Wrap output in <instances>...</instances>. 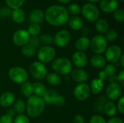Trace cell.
<instances>
[{"mask_svg": "<svg viewBox=\"0 0 124 123\" xmlns=\"http://www.w3.org/2000/svg\"><path fill=\"white\" fill-rule=\"evenodd\" d=\"M70 18L67 9L60 5H52L48 7L44 12V19L53 26L64 25Z\"/></svg>", "mask_w": 124, "mask_h": 123, "instance_id": "cell-1", "label": "cell"}, {"mask_svg": "<svg viewBox=\"0 0 124 123\" xmlns=\"http://www.w3.org/2000/svg\"><path fill=\"white\" fill-rule=\"evenodd\" d=\"M25 105L27 115L31 118H36L41 116L45 109V102L42 97L35 95H32L28 98Z\"/></svg>", "mask_w": 124, "mask_h": 123, "instance_id": "cell-2", "label": "cell"}, {"mask_svg": "<svg viewBox=\"0 0 124 123\" xmlns=\"http://www.w3.org/2000/svg\"><path fill=\"white\" fill-rule=\"evenodd\" d=\"M52 68L55 73L60 75H68L71 72L72 62L65 57L57 58L52 61Z\"/></svg>", "mask_w": 124, "mask_h": 123, "instance_id": "cell-3", "label": "cell"}, {"mask_svg": "<svg viewBox=\"0 0 124 123\" xmlns=\"http://www.w3.org/2000/svg\"><path fill=\"white\" fill-rule=\"evenodd\" d=\"M9 79L17 84H23L26 82L28 78L27 71L21 67H13L8 72Z\"/></svg>", "mask_w": 124, "mask_h": 123, "instance_id": "cell-4", "label": "cell"}, {"mask_svg": "<svg viewBox=\"0 0 124 123\" xmlns=\"http://www.w3.org/2000/svg\"><path fill=\"white\" fill-rule=\"evenodd\" d=\"M89 46L95 54H102L108 48V41L104 36L97 35L90 40Z\"/></svg>", "mask_w": 124, "mask_h": 123, "instance_id": "cell-5", "label": "cell"}, {"mask_svg": "<svg viewBox=\"0 0 124 123\" xmlns=\"http://www.w3.org/2000/svg\"><path fill=\"white\" fill-rule=\"evenodd\" d=\"M81 13L84 18L89 22H95L100 16L98 7L92 3H86L81 7Z\"/></svg>", "mask_w": 124, "mask_h": 123, "instance_id": "cell-6", "label": "cell"}, {"mask_svg": "<svg viewBox=\"0 0 124 123\" xmlns=\"http://www.w3.org/2000/svg\"><path fill=\"white\" fill-rule=\"evenodd\" d=\"M56 56L55 49L51 46H44L37 51V57L39 62L46 64L54 60Z\"/></svg>", "mask_w": 124, "mask_h": 123, "instance_id": "cell-7", "label": "cell"}, {"mask_svg": "<svg viewBox=\"0 0 124 123\" xmlns=\"http://www.w3.org/2000/svg\"><path fill=\"white\" fill-rule=\"evenodd\" d=\"M30 72L33 78L37 80H41L46 78L47 75V69L44 64L40 62H33L30 66Z\"/></svg>", "mask_w": 124, "mask_h": 123, "instance_id": "cell-8", "label": "cell"}, {"mask_svg": "<svg viewBox=\"0 0 124 123\" xmlns=\"http://www.w3.org/2000/svg\"><path fill=\"white\" fill-rule=\"evenodd\" d=\"M122 53L121 48L118 45H112L110 47H108L105 51V59L107 62L110 64H115L118 62Z\"/></svg>", "mask_w": 124, "mask_h": 123, "instance_id": "cell-9", "label": "cell"}, {"mask_svg": "<svg viewBox=\"0 0 124 123\" xmlns=\"http://www.w3.org/2000/svg\"><path fill=\"white\" fill-rule=\"evenodd\" d=\"M106 97L111 101H116L122 95V87L118 82L110 83L106 88Z\"/></svg>", "mask_w": 124, "mask_h": 123, "instance_id": "cell-10", "label": "cell"}, {"mask_svg": "<svg viewBox=\"0 0 124 123\" xmlns=\"http://www.w3.org/2000/svg\"><path fill=\"white\" fill-rule=\"evenodd\" d=\"M71 36L69 31L66 30H61L58 31L54 37H53V43L59 48L66 46L70 41Z\"/></svg>", "mask_w": 124, "mask_h": 123, "instance_id": "cell-11", "label": "cell"}, {"mask_svg": "<svg viewBox=\"0 0 124 123\" xmlns=\"http://www.w3.org/2000/svg\"><path fill=\"white\" fill-rule=\"evenodd\" d=\"M73 94L78 101H85L90 96V88L86 83H79L75 87Z\"/></svg>", "mask_w": 124, "mask_h": 123, "instance_id": "cell-12", "label": "cell"}, {"mask_svg": "<svg viewBox=\"0 0 124 123\" xmlns=\"http://www.w3.org/2000/svg\"><path fill=\"white\" fill-rule=\"evenodd\" d=\"M29 38H30V35L28 34V31L23 29H20L16 30L12 36L13 43L16 46H21V47L28 43Z\"/></svg>", "mask_w": 124, "mask_h": 123, "instance_id": "cell-13", "label": "cell"}, {"mask_svg": "<svg viewBox=\"0 0 124 123\" xmlns=\"http://www.w3.org/2000/svg\"><path fill=\"white\" fill-rule=\"evenodd\" d=\"M72 62L76 67L81 69L88 64V57L85 53L76 51L72 56Z\"/></svg>", "mask_w": 124, "mask_h": 123, "instance_id": "cell-14", "label": "cell"}, {"mask_svg": "<svg viewBox=\"0 0 124 123\" xmlns=\"http://www.w3.org/2000/svg\"><path fill=\"white\" fill-rule=\"evenodd\" d=\"M100 7L102 11L106 13L113 12L118 8V0H101Z\"/></svg>", "mask_w": 124, "mask_h": 123, "instance_id": "cell-15", "label": "cell"}, {"mask_svg": "<svg viewBox=\"0 0 124 123\" xmlns=\"http://www.w3.org/2000/svg\"><path fill=\"white\" fill-rule=\"evenodd\" d=\"M71 78L76 83L79 84L85 83L89 79V75L85 70L78 68L71 72Z\"/></svg>", "mask_w": 124, "mask_h": 123, "instance_id": "cell-16", "label": "cell"}, {"mask_svg": "<svg viewBox=\"0 0 124 123\" xmlns=\"http://www.w3.org/2000/svg\"><path fill=\"white\" fill-rule=\"evenodd\" d=\"M15 101V96L11 91H7L0 96V105L3 107H9Z\"/></svg>", "mask_w": 124, "mask_h": 123, "instance_id": "cell-17", "label": "cell"}, {"mask_svg": "<svg viewBox=\"0 0 124 123\" xmlns=\"http://www.w3.org/2000/svg\"><path fill=\"white\" fill-rule=\"evenodd\" d=\"M29 20L32 23L39 25L44 20V12L40 9H34L30 12Z\"/></svg>", "mask_w": 124, "mask_h": 123, "instance_id": "cell-18", "label": "cell"}, {"mask_svg": "<svg viewBox=\"0 0 124 123\" xmlns=\"http://www.w3.org/2000/svg\"><path fill=\"white\" fill-rule=\"evenodd\" d=\"M90 46V39L87 36H81L75 43V47L78 51L84 52L87 50Z\"/></svg>", "mask_w": 124, "mask_h": 123, "instance_id": "cell-19", "label": "cell"}, {"mask_svg": "<svg viewBox=\"0 0 124 123\" xmlns=\"http://www.w3.org/2000/svg\"><path fill=\"white\" fill-rule=\"evenodd\" d=\"M91 65L96 69H102L106 65V60L102 54H94L90 59Z\"/></svg>", "mask_w": 124, "mask_h": 123, "instance_id": "cell-20", "label": "cell"}, {"mask_svg": "<svg viewBox=\"0 0 124 123\" xmlns=\"http://www.w3.org/2000/svg\"><path fill=\"white\" fill-rule=\"evenodd\" d=\"M105 86V83L100 78H94L92 80L90 83V91L94 95L99 94L103 89Z\"/></svg>", "mask_w": 124, "mask_h": 123, "instance_id": "cell-21", "label": "cell"}, {"mask_svg": "<svg viewBox=\"0 0 124 123\" xmlns=\"http://www.w3.org/2000/svg\"><path fill=\"white\" fill-rule=\"evenodd\" d=\"M68 22L69 24L70 28L71 29L74 30H81L83 28V25H84L83 20L78 15L72 16L71 17H70Z\"/></svg>", "mask_w": 124, "mask_h": 123, "instance_id": "cell-22", "label": "cell"}, {"mask_svg": "<svg viewBox=\"0 0 124 123\" xmlns=\"http://www.w3.org/2000/svg\"><path fill=\"white\" fill-rule=\"evenodd\" d=\"M95 29L100 35L106 33L109 30V23L105 19H98L95 22Z\"/></svg>", "mask_w": 124, "mask_h": 123, "instance_id": "cell-23", "label": "cell"}, {"mask_svg": "<svg viewBox=\"0 0 124 123\" xmlns=\"http://www.w3.org/2000/svg\"><path fill=\"white\" fill-rule=\"evenodd\" d=\"M11 17L12 20L16 23H22L25 19V13L21 8L13 9L11 12Z\"/></svg>", "mask_w": 124, "mask_h": 123, "instance_id": "cell-24", "label": "cell"}, {"mask_svg": "<svg viewBox=\"0 0 124 123\" xmlns=\"http://www.w3.org/2000/svg\"><path fill=\"white\" fill-rule=\"evenodd\" d=\"M32 88H33V94H34L35 96L39 97H43V96L44 95L46 91L45 85L41 82L33 83L32 84Z\"/></svg>", "mask_w": 124, "mask_h": 123, "instance_id": "cell-25", "label": "cell"}, {"mask_svg": "<svg viewBox=\"0 0 124 123\" xmlns=\"http://www.w3.org/2000/svg\"><path fill=\"white\" fill-rule=\"evenodd\" d=\"M117 112H118L117 107H116V105L115 104L114 102L110 101H108L105 104L103 112L107 116H108L110 117H114L116 115Z\"/></svg>", "mask_w": 124, "mask_h": 123, "instance_id": "cell-26", "label": "cell"}, {"mask_svg": "<svg viewBox=\"0 0 124 123\" xmlns=\"http://www.w3.org/2000/svg\"><path fill=\"white\" fill-rule=\"evenodd\" d=\"M107 102H108V98L105 96L101 95L100 96H99L94 106V108L96 110V112L99 113H102L104 112L105 105Z\"/></svg>", "mask_w": 124, "mask_h": 123, "instance_id": "cell-27", "label": "cell"}, {"mask_svg": "<svg viewBox=\"0 0 124 123\" xmlns=\"http://www.w3.org/2000/svg\"><path fill=\"white\" fill-rule=\"evenodd\" d=\"M46 78L47 82L50 85L54 86H59L62 82V79H61L60 75L55 73V72H51V73L47 74Z\"/></svg>", "mask_w": 124, "mask_h": 123, "instance_id": "cell-28", "label": "cell"}, {"mask_svg": "<svg viewBox=\"0 0 124 123\" xmlns=\"http://www.w3.org/2000/svg\"><path fill=\"white\" fill-rule=\"evenodd\" d=\"M57 92L54 90L49 89V90H46L44 95L43 96L42 99L44 101L45 104H53V102L57 96Z\"/></svg>", "mask_w": 124, "mask_h": 123, "instance_id": "cell-29", "label": "cell"}, {"mask_svg": "<svg viewBox=\"0 0 124 123\" xmlns=\"http://www.w3.org/2000/svg\"><path fill=\"white\" fill-rule=\"evenodd\" d=\"M20 91L23 95L25 97L29 98L33 95V88H32V83L30 82H25L23 84H21L20 86Z\"/></svg>", "mask_w": 124, "mask_h": 123, "instance_id": "cell-30", "label": "cell"}, {"mask_svg": "<svg viewBox=\"0 0 124 123\" xmlns=\"http://www.w3.org/2000/svg\"><path fill=\"white\" fill-rule=\"evenodd\" d=\"M21 51H22V54L25 57H33L36 54V49L34 46H31V44L28 43V44H26L22 47Z\"/></svg>", "mask_w": 124, "mask_h": 123, "instance_id": "cell-31", "label": "cell"}, {"mask_svg": "<svg viewBox=\"0 0 124 123\" xmlns=\"http://www.w3.org/2000/svg\"><path fill=\"white\" fill-rule=\"evenodd\" d=\"M13 104H14L13 109L15 110L16 114L20 115V114H23L25 112L26 105H25V103L23 100H21V99L16 100Z\"/></svg>", "mask_w": 124, "mask_h": 123, "instance_id": "cell-32", "label": "cell"}, {"mask_svg": "<svg viewBox=\"0 0 124 123\" xmlns=\"http://www.w3.org/2000/svg\"><path fill=\"white\" fill-rule=\"evenodd\" d=\"M27 31L30 36H37L41 32V26L39 24L32 23L28 26Z\"/></svg>", "mask_w": 124, "mask_h": 123, "instance_id": "cell-33", "label": "cell"}, {"mask_svg": "<svg viewBox=\"0 0 124 123\" xmlns=\"http://www.w3.org/2000/svg\"><path fill=\"white\" fill-rule=\"evenodd\" d=\"M67 11L69 14H72L73 16H76L81 12V7L76 3L70 4L68 9Z\"/></svg>", "mask_w": 124, "mask_h": 123, "instance_id": "cell-34", "label": "cell"}, {"mask_svg": "<svg viewBox=\"0 0 124 123\" xmlns=\"http://www.w3.org/2000/svg\"><path fill=\"white\" fill-rule=\"evenodd\" d=\"M24 1L25 0H5V2L9 7V8L12 9L20 8L21 6L23 4Z\"/></svg>", "mask_w": 124, "mask_h": 123, "instance_id": "cell-35", "label": "cell"}, {"mask_svg": "<svg viewBox=\"0 0 124 123\" xmlns=\"http://www.w3.org/2000/svg\"><path fill=\"white\" fill-rule=\"evenodd\" d=\"M104 72L106 73L108 78L110 77V76H113L116 75V67L114 64H108L107 65H105L104 67Z\"/></svg>", "mask_w": 124, "mask_h": 123, "instance_id": "cell-36", "label": "cell"}, {"mask_svg": "<svg viewBox=\"0 0 124 123\" xmlns=\"http://www.w3.org/2000/svg\"><path fill=\"white\" fill-rule=\"evenodd\" d=\"M40 42L44 44L45 46H49L53 43V37L49 34H43L39 37Z\"/></svg>", "mask_w": 124, "mask_h": 123, "instance_id": "cell-37", "label": "cell"}, {"mask_svg": "<svg viewBox=\"0 0 124 123\" xmlns=\"http://www.w3.org/2000/svg\"><path fill=\"white\" fill-rule=\"evenodd\" d=\"M105 38L107 41H114L118 38V32L116 30H108L105 33Z\"/></svg>", "mask_w": 124, "mask_h": 123, "instance_id": "cell-38", "label": "cell"}, {"mask_svg": "<svg viewBox=\"0 0 124 123\" xmlns=\"http://www.w3.org/2000/svg\"><path fill=\"white\" fill-rule=\"evenodd\" d=\"M113 17L114 19L120 22H124V11L123 9H117L113 12Z\"/></svg>", "mask_w": 124, "mask_h": 123, "instance_id": "cell-39", "label": "cell"}, {"mask_svg": "<svg viewBox=\"0 0 124 123\" xmlns=\"http://www.w3.org/2000/svg\"><path fill=\"white\" fill-rule=\"evenodd\" d=\"M13 123H30V120L27 115L20 114L15 117V119H13Z\"/></svg>", "mask_w": 124, "mask_h": 123, "instance_id": "cell-40", "label": "cell"}, {"mask_svg": "<svg viewBox=\"0 0 124 123\" xmlns=\"http://www.w3.org/2000/svg\"><path fill=\"white\" fill-rule=\"evenodd\" d=\"M89 123H106V120L102 116L100 115H94L90 118Z\"/></svg>", "mask_w": 124, "mask_h": 123, "instance_id": "cell-41", "label": "cell"}, {"mask_svg": "<svg viewBox=\"0 0 124 123\" xmlns=\"http://www.w3.org/2000/svg\"><path fill=\"white\" fill-rule=\"evenodd\" d=\"M65 103V99L63 96L61 95H57L53 104L55 105L56 107H62Z\"/></svg>", "mask_w": 124, "mask_h": 123, "instance_id": "cell-42", "label": "cell"}, {"mask_svg": "<svg viewBox=\"0 0 124 123\" xmlns=\"http://www.w3.org/2000/svg\"><path fill=\"white\" fill-rule=\"evenodd\" d=\"M28 43L31 44V46H34L36 49V48L39 47V46L41 44V42H40V40H39V37H37V36H30Z\"/></svg>", "mask_w": 124, "mask_h": 123, "instance_id": "cell-43", "label": "cell"}, {"mask_svg": "<svg viewBox=\"0 0 124 123\" xmlns=\"http://www.w3.org/2000/svg\"><path fill=\"white\" fill-rule=\"evenodd\" d=\"M117 107V110L122 115L124 114V97L123 96H121L118 101V104L116 105Z\"/></svg>", "mask_w": 124, "mask_h": 123, "instance_id": "cell-44", "label": "cell"}, {"mask_svg": "<svg viewBox=\"0 0 124 123\" xmlns=\"http://www.w3.org/2000/svg\"><path fill=\"white\" fill-rule=\"evenodd\" d=\"M0 123H13V117L7 115V114L3 115L0 117Z\"/></svg>", "mask_w": 124, "mask_h": 123, "instance_id": "cell-45", "label": "cell"}, {"mask_svg": "<svg viewBox=\"0 0 124 123\" xmlns=\"http://www.w3.org/2000/svg\"><path fill=\"white\" fill-rule=\"evenodd\" d=\"M116 80L121 85V86L123 88L124 86V70H121L118 73V75L116 76Z\"/></svg>", "mask_w": 124, "mask_h": 123, "instance_id": "cell-46", "label": "cell"}, {"mask_svg": "<svg viewBox=\"0 0 124 123\" xmlns=\"http://www.w3.org/2000/svg\"><path fill=\"white\" fill-rule=\"evenodd\" d=\"M11 11L9 10V8H7V7H3L1 9H0V15L3 17H7V16H9L11 15Z\"/></svg>", "mask_w": 124, "mask_h": 123, "instance_id": "cell-47", "label": "cell"}, {"mask_svg": "<svg viewBox=\"0 0 124 123\" xmlns=\"http://www.w3.org/2000/svg\"><path fill=\"white\" fill-rule=\"evenodd\" d=\"M85 120L81 115H77L73 118V123H84Z\"/></svg>", "mask_w": 124, "mask_h": 123, "instance_id": "cell-48", "label": "cell"}, {"mask_svg": "<svg viewBox=\"0 0 124 123\" xmlns=\"http://www.w3.org/2000/svg\"><path fill=\"white\" fill-rule=\"evenodd\" d=\"M106 123H124V121L122 120V119L119 118V117H110L108 122H106Z\"/></svg>", "mask_w": 124, "mask_h": 123, "instance_id": "cell-49", "label": "cell"}, {"mask_svg": "<svg viewBox=\"0 0 124 123\" xmlns=\"http://www.w3.org/2000/svg\"><path fill=\"white\" fill-rule=\"evenodd\" d=\"M98 76H99V78H98L101 79V80H103V81H105V80L108 78V76H107L106 73L104 72V70H101V71H100V72H99V73H98Z\"/></svg>", "mask_w": 124, "mask_h": 123, "instance_id": "cell-50", "label": "cell"}, {"mask_svg": "<svg viewBox=\"0 0 124 123\" xmlns=\"http://www.w3.org/2000/svg\"><path fill=\"white\" fill-rule=\"evenodd\" d=\"M81 30V33L83 35L82 36H87L88 34L89 33V30L86 27H83Z\"/></svg>", "mask_w": 124, "mask_h": 123, "instance_id": "cell-51", "label": "cell"}, {"mask_svg": "<svg viewBox=\"0 0 124 123\" xmlns=\"http://www.w3.org/2000/svg\"><path fill=\"white\" fill-rule=\"evenodd\" d=\"M6 114H7V115H9V116H10V117H15V116L16 112H15V110H14V109H13V108H12V109H8Z\"/></svg>", "mask_w": 124, "mask_h": 123, "instance_id": "cell-52", "label": "cell"}, {"mask_svg": "<svg viewBox=\"0 0 124 123\" xmlns=\"http://www.w3.org/2000/svg\"><path fill=\"white\" fill-rule=\"evenodd\" d=\"M108 80L110 83H113V82H116L117 80H116V75H113V76H110V77H108Z\"/></svg>", "mask_w": 124, "mask_h": 123, "instance_id": "cell-53", "label": "cell"}, {"mask_svg": "<svg viewBox=\"0 0 124 123\" xmlns=\"http://www.w3.org/2000/svg\"><path fill=\"white\" fill-rule=\"evenodd\" d=\"M118 63L121 65V67H124V54L121 55V58H120V59H119V61H118Z\"/></svg>", "mask_w": 124, "mask_h": 123, "instance_id": "cell-54", "label": "cell"}, {"mask_svg": "<svg viewBox=\"0 0 124 123\" xmlns=\"http://www.w3.org/2000/svg\"><path fill=\"white\" fill-rule=\"evenodd\" d=\"M57 1L62 4H68V3H70L72 0H57Z\"/></svg>", "mask_w": 124, "mask_h": 123, "instance_id": "cell-55", "label": "cell"}, {"mask_svg": "<svg viewBox=\"0 0 124 123\" xmlns=\"http://www.w3.org/2000/svg\"><path fill=\"white\" fill-rule=\"evenodd\" d=\"M87 1H89V3H95V2H98V1H101V0H87Z\"/></svg>", "mask_w": 124, "mask_h": 123, "instance_id": "cell-56", "label": "cell"}, {"mask_svg": "<svg viewBox=\"0 0 124 123\" xmlns=\"http://www.w3.org/2000/svg\"><path fill=\"white\" fill-rule=\"evenodd\" d=\"M120 1H124V0H120Z\"/></svg>", "mask_w": 124, "mask_h": 123, "instance_id": "cell-57", "label": "cell"}]
</instances>
